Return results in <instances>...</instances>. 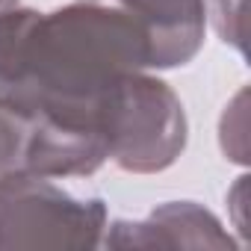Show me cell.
<instances>
[{
	"instance_id": "obj_1",
	"label": "cell",
	"mask_w": 251,
	"mask_h": 251,
	"mask_svg": "<svg viewBox=\"0 0 251 251\" xmlns=\"http://www.w3.org/2000/svg\"><path fill=\"white\" fill-rule=\"evenodd\" d=\"M148 68L145 27L118 3L0 9V100L42 121L100 136L98 112L109 89Z\"/></svg>"
},
{
	"instance_id": "obj_2",
	"label": "cell",
	"mask_w": 251,
	"mask_h": 251,
	"mask_svg": "<svg viewBox=\"0 0 251 251\" xmlns=\"http://www.w3.org/2000/svg\"><path fill=\"white\" fill-rule=\"evenodd\" d=\"M98 133L118 169L157 175L175 166L186 148V112L169 83L130 71L109 89L98 112Z\"/></svg>"
},
{
	"instance_id": "obj_3",
	"label": "cell",
	"mask_w": 251,
	"mask_h": 251,
	"mask_svg": "<svg viewBox=\"0 0 251 251\" xmlns=\"http://www.w3.org/2000/svg\"><path fill=\"white\" fill-rule=\"evenodd\" d=\"M106 230L100 198H74L50 177L12 172L0 177V251H86Z\"/></svg>"
},
{
	"instance_id": "obj_4",
	"label": "cell",
	"mask_w": 251,
	"mask_h": 251,
	"mask_svg": "<svg viewBox=\"0 0 251 251\" xmlns=\"http://www.w3.org/2000/svg\"><path fill=\"white\" fill-rule=\"evenodd\" d=\"M106 248H236L225 225L195 201L160 204L142 222H112L103 230Z\"/></svg>"
},
{
	"instance_id": "obj_5",
	"label": "cell",
	"mask_w": 251,
	"mask_h": 251,
	"mask_svg": "<svg viewBox=\"0 0 251 251\" xmlns=\"http://www.w3.org/2000/svg\"><path fill=\"white\" fill-rule=\"evenodd\" d=\"M133 12L148 36L151 68H177L195 59L204 45V0H112Z\"/></svg>"
},
{
	"instance_id": "obj_6",
	"label": "cell",
	"mask_w": 251,
	"mask_h": 251,
	"mask_svg": "<svg viewBox=\"0 0 251 251\" xmlns=\"http://www.w3.org/2000/svg\"><path fill=\"white\" fill-rule=\"evenodd\" d=\"M36 142H39V118L0 100V177L12 172L33 175Z\"/></svg>"
},
{
	"instance_id": "obj_7",
	"label": "cell",
	"mask_w": 251,
	"mask_h": 251,
	"mask_svg": "<svg viewBox=\"0 0 251 251\" xmlns=\"http://www.w3.org/2000/svg\"><path fill=\"white\" fill-rule=\"evenodd\" d=\"M213 3V24H216V33L233 45L239 53H245V39H248V18H245V9H248V0H210Z\"/></svg>"
},
{
	"instance_id": "obj_8",
	"label": "cell",
	"mask_w": 251,
	"mask_h": 251,
	"mask_svg": "<svg viewBox=\"0 0 251 251\" xmlns=\"http://www.w3.org/2000/svg\"><path fill=\"white\" fill-rule=\"evenodd\" d=\"M233 142V163H245L248 160V142H245V89L239 92V103H236V124H230L227 115H222V148H227V142Z\"/></svg>"
},
{
	"instance_id": "obj_9",
	"label": "cell",
	"mask_w": 251,
	"mask_h": 251,
	"mask_svg": "<svg viewBox=\"0 0 251 251\" xmlns=\"http://www.w3.org/2000/svg\"><path fill=\"white\" fill-rule=\"evenodd\" d=\"M12 3H18V0H0V9H6V6H12Z\"/></svg>"
}]
</instances>
